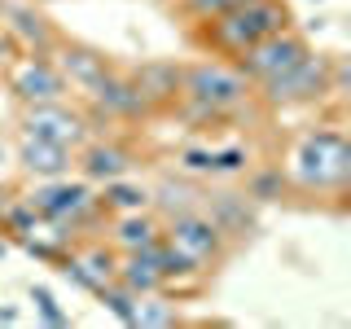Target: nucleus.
<instances>
[{
	"mask_svg": "<svg viewBox=\"0 0 351 329\" xmlns=\"http://www.w3.org/2000/svg\"><path fill=\"white\" fill-rule=\"evenodd\" d=\"M285 184L307 197H343L351 184V141L338 123H312L285 154Z\"/></svg>",
	"mask_w": 351,
	"mask_h": 329,
	"instance_id": "nucleus-1",
	"label": "nucleus"
},
{
	"mask_svg": "<svg viewBox=\"0 0 351 329\" xmlns=\"http://www.w3.org/2000/svg\"><path fill=\"white\" fill-rule=\"evenodd\" d=\"M162 237V219L149 211H123V215H110V228H106V241L119 250V255H132V250H145Z\"/></svg>",
	"mask_w": 351,
	"mask_h": 329,
	"instance_id": "nucleus-17",
	"label": "nucleus"
},
{
	"mask_svg": "<svg viewBox=\"0 0 351 329\" xmlns=\"http://www.w3.org/2000/svg\"><path fill=\"white\" fill-rule=\"evenodd\" d=\"M49 58H53V66L62 71L66 88H75L80 97H84V93H88V88H93L97 80H101L110 66H114V62H110V53H101L97 44L66 40V36H62L58 44H53V53H49Z\"/></svg>",
	"mask_w": 351,
	"mask_h": 329,
	"instance_id": "nucleus-13",
	"label": "nucleus"
},
{
	"mask_svg": "<svg viewBox=\"0 0 351 329\" xmlns=\"http://www.w3.org/2000/svg\"><path fill=\"white\" fill-rule=\"evenodd\" d=\"M97 202L106 206V215L145 211V206H149V189H145V184H136V180H128V175H119V180H106V184H101Z\"/></svg>",
	"mask_w": 351,
	"mask_h": 329,
	"instance_id": "nucleus-19",
	"label": "nucleus"
},
{
	"mask_svg": "<svg viewBox=\"0 0 351 329\" xmlns=\"http://www.w3.org/2000/svg\"><path fill=\"white\" fill-rule=\"evenodd\" d=\"M84 101H88L84 114H88V123H93V127H97V123H141V119H154L149 106L141 101L132 75L119 71V66H110L101 80L88 88Z\"/></svg>",
	"mask_w": 351,
	"mask_h": 329,
	"instance_id": "nucleus-6",
	"label": "nucleus"
},
{
	"mask_svg": "<svg viewBox=\"0 0 351 329\" xmlns=\"http://www.w3.org/2000/svg\"><path fill=\"white\" fill-rule=\"evenodd\" d=\"M202 202V189L189 180H162L158 189H149V206H158V219H171L180 211H193Z\"/></svg>",
	"mask_w": 351,
	"mask_h": 329,
	"instance_id": "nucleus-20",
	"label": "nucleus"
},
{
	"mask_svg": "<svg viewBox=\"0 0 351 329\" xmlns=\"http://www.w3.org/2000/svg\"><path fill=\"white\" fill-rule=\"evenodd\" d=\"M329 66L334 53H316L307 49L294 66L277 71L272 80L255 84V101L263 110H294V106H321L329 97Z\"/></svg>",
	"mask_w": 351,
	"mask_h": 329,
	"instance_id": "nucleus-4",
	"label": "nucleus"
},
{
	"mask_svg": "<svg viewBox=\"0 0 351 329\" xmlns=\"http://www.w3.org/2000/svg\"><path fill=\"white\" fill-rule=\"evenodd\" d=\"M246 167H250V149H241V145L215 149V175H241Z\"/></svg>",
	"mask_w": 351,
	"mask_h": 329,
	"instance_id": "nucleus-27",
	"label": "nucleus"
},
{
	"mask_svg": "<svg viewBox=\"0 0 351 329\" xmlns=\"http://www.w3.org/2000/svg\"><path fill=\"white\" fill-rule=\"evenodd\" d=\"M0 171H5V149H0Z\"/></svg>",
	"mask_w": 351,
	"mask_h": 329,
	"instance_id": "nucleus-31",
	"label": "nucleus"
},
{
	"mask_svg": "<svg viewBox=\"0 0 351 329\" xmlns=\"http://www.w3.org/2000/svg\"><path fill=\"white\" fill-rule=\"evenodd\" d=\"M27 202L40 211V219H66V224L75 228V219L97 202V193H93V184H88V180L53 175V180H36V189L27 193Z\"/></svg>",
	"mask_w": 351,
	"mask_h": 329,
	"instance_id": "nucleus-10",
	"label": "nucleus"
},
{
	"mask_svg": "<svg viewBox=\"0 0 351 329\" xmlns=\"http://www.w3.org/2000/svg\"><path fill=\"white\" fill-rule=\"evenodd\" d=\"M18 167L27 171V175H36V180L71 175V167H75V149L53 145V141H44V136H27V132H18Z\"/></svg>",
	"mask_w": 351,
	"mask_h": 329,
	"instance_id": "nucleus-16",
	"label": "nucleus"
},
{
	"mask_svg": "<svg viewBox=\"0 0 351 329\" xmlns=\"http://www.w3.org/2000/svg\"><path fill=\"white\" fill-rule=\"evenodd\" d=\"M180 93L193 97V101L219 110V114L233 123L237 114H246L250 101H255V88L250 80L237 71L228 58H197V62H184L180 71Z\"/></svg>",
	"mask_w": 351,
	"mask_h": 329,
	"instance_id": "nucleus-3",
	"label": "nucleus"
},
{
	"mask_svg": "<svg viewBox=\"0 0 351 329\" xmlns=\"http://www.w3.org/2000/svg\"><path fill=\"white\" fill-rule=\"evenodd\" d=\"M18 53H22V49H18V40H14V36H9V31H5V27H0V71H5V66H9V62H14V58H18Z\"/></svg>",
	"mask_w": 351,
	"mask_h": 329,
	"instance_id": "nucleus-29",
	"label": "nucleus"
},
{
	"mask_svg": "<svg viewBox=\"0 0 351 329\" xmlns=\"http://www.w3.org/2000/svg\"><path fill=\"white\" fill-rule=\"evenodd\" d=\"M307 49H312V44H307V36L299 27H281V31H272V36H263L259 44H250L241 58H233V66L250 80V88H255L263 80H272L277 71H285V66H294Z\"/></svg>",
	"mask_w": 351,
	"mask_h": 329,
	"instance_id": "nucleus-8",
	"label": "nucleus"
},
{
	"mask_svg": "<svg viewBox=\"0 0 351 329\" xmlns=\"http://www.w3.org/2000/svg\"><path fill=\"white\" fill-rule=\"evenodd\" d=\"M18 132L27 136H44L53 145H66V149H80L88 136H93V123L80 106H66L62 101H36V106H22L18 114Z\"/></svg>",
	"mask_w": 351,
	"mask_h": 329,
	"instance_id": "nucleus-7",
	"label": "nucleus"
},
{
	"mask_svg": "<svg viewBox=\"0 0 351 329\" xmlns=\"http://www.w3.org/2000/svg\"><path fill=\"white\" fill-rule=\"evenodd\" d=\"M31 299H36V307H40V316L49 325H71V316L58 307V299H53V290H44V285H31Z\"/></svg>",
	"mask_w": 351,
	"mask_h": 329,
	"instance_id": "nucleus-28",
	"label": "nucleus"
},
{
	"mask_svg": "<svg viewBox=\"0 0 351 329\" xmlns=\"http://www.w3.org/2000/svg\"><path fill=\"white\" fill-rule=\"evenodd\" d=\"M0 27L18 40L22 53H53V44L62 40L36 0H0Z\"/></svg>",
	"mask_w": 351,
	"mask_h": 329,
	"instance_id": "nucleus-12",
	"label": "nucleus"
},
{
	"mask_svg": "<svg viewBox=\"0 0 351 329\" xmlns=\"http://www.w3.org/2000/svg\"><path fill=\"white\" fill-rule=\"evenodd\" d=\"M40 211L27 202V197H9V202H0V228L5 233H14L18 241L22 237H31V233H40Z\"/></svg>",
	"mask_w": 351,
	"mask_h": 329,
	"instance_id": "nucleus-22",
	"label": "nucleus"
},
{
	"mask_svg": "<svg viewBox=\"0 0 351 329\" xmlns=\"http://www.w3.org/2000/svg\"><path fill=\"white\" fill-rule=\"evenodd\" d=\"M136 325L141 329L180 325V307H176L171 294H145V299H136Z\"/></svg>",
	"mask_w": 351,
	"mask_h": 329,
	"instance_id": "nucleus-23",
	"label": "nucleus"
},
{
	"mask_svg": "<svg viewBox=\"0 0 351 329\" xmlns=\"http://www.w3.org/2000/svg\"><path fill=\"white\" fill-rule=\"evenodd\" d=\"M0 259H5V241H0Z\"/></svg>",
	"mask_w": 351,
	"mask_h": 329,
	"instance_id": "nucleus-32",
	"label": "nucleus"
},
{
	"mask_svg": "<svg viewBox=\"0 0 351 329\" xmlns=\"http://www.w3.org/2000/svg\"><path fill=\"white\" fill-rule=\"evenodd\" d=\"M241 175H246V197H250V202H281V193L290 189L281 162H268V167H255V171L246 167Z\"/></svg>",
	"mask_w": 351,
	"mask_h": 329,
	"instance_id": "nucleus-21",
	"label": "nucleus"
},
{
	"mask_svg": "<svg viewBox=\"0 0 351 329\" xmlns=\"http://www.w3.org/2000/svg\"><path fill=\"white\" fill-rule=\"evenodd\" d=\"M0 321H5V325H14V321H18V307H0Z\"/></svg>",
	"mask_w": 351,
	"mask_h": 329,
	"instance_id": "nucleus-30",
	"label": "nucleus"
},
{
	"mask_svg": "<svg viewBox=\"0 0 351 329\" xmlns=\"http://www.w3.org/2000/svg\"><path fill=\"white\" fill-rule=\"evenodd\" d=\"M162 237L171 241L176 250H184V255L193 259V268H202L206 277L224 263L228 255H233V246L224 241V233L206 219L202 211H180V215H171V219H162Z\"/></svg>",
	"mask_w": 351,
	"mask_h": 329,
	"instance_id": "nucleus-5",
	"label": "nucleus"
},
{
	"mask_svg": "<svg viewBox=\"0 0 351 329\" xmlns=\"http://www.w3.org/2000/svg\"><path fill=\"white\" fill-rule=\"evenodd\" d=\"M281 27H294V9L290 0H241L228 14H219L211 22H197V44L211 58H241L250 44H259L263 36Z\"/></svg>",
	"mask_w": 351,
	"mask_h": 329,
	"instance_id": "nucleus-2",
	"label": "nucleus"
},
{
	"mask_svg": "<svg viewBox=\"0 0 351 329\" xmlns=\"http://www.w3.org/2000/svg\"><path fill=\"white\" fill-rule=\"evenodd\" d=\"M197 211H202V215L219 228V233H224L228 246H237V241L255 237V228H259L255 202H250L246 193H237V189H211V193H202Z\"/></svg>",
	"mask_w": 351,
	"mask_h": 329,
	"instance_id": "nucleus-11",
	"label": "nucleus"
},
{
	"mask_svg": "<svg viewBox=\"0 0 351 329\" xmlns=\"http://www.w3.org/2000/svg\"><path fill=\"white\" fill-rule=\"evenodd\" d=\"M97 299L106 303V312H110V316H119L123 325H136V294H132V290H123L119 281L101 285V290H97Z\"/></svg>",
	"mask_w": 351,
	"mask_h": 329,
	"instance_id": "nucleus-24",
	"label": "nucleus"
},
{
	"mask_svg": "<svg viewBox=\"0 0 351 329\" xmlns=\"http://www.w3.org/2000/svg\"><path fill=\"white\" fill-rule=\"evenodd\" d=\"M180 71H184V62H171V58H145L141 66L128 71L141 101L149 106V114H162V110L176 106V97H180Z\"/></svg>",
	"mask_w": 351,
	"mask_h": 329,
	"instance_id": "nucleus-14",
	"label": "nucleus"
},
{
	"mask_svg": "<svg viewBox=\"0 0 351 329\" xmlns=\"http://www.w3.org/2000/svg\"><path fill=\"white\" fill-rule=\"evenodd\" d=\"M180 167L189 175H215V149H202V145L180 149Z\"/></svg>",
	"mask_w": 351,
	"mask_h": 329,
	"instance_id": "nucleus-26",
	"label": "nucleus"
},
{
	"mask_svg": "<svg viewBox=\"0 0 351 329\" xmlns=\"http://www.w3.org/2000/svg\"><path fill=\"white\" fill-rule=\"evenodd\" d=\"M123 290H132L136 299H145V294H162V277L158 268H154L149 250H132V255H119V277H114Z\"/></svg>",
	"mask_w": 351,
	"mask_h": 329,
	"instance_id": "nucleus-18",
	"label": "nucleus"
},
{
	"mask_svg": "<svg viewBox=\"0 0 351 329\" xmlns=\"http://www.w3.org/2000/svg\"><path fill=\"white\" fill-rule=\"evenodd\" d=\"M233 5H241V0H176V14L197 27V22H211L219 14H228Z\"/></svg>",
	"mask_w": 351,
	"mask_h": 329,
	"instance_id": "nucleus-25",
	"label": "nucleus"
},
{
	"mask_svg": "<svg viewBox=\"0 0 351 329\" xmlns=\"http://www.w3.org/2000/svg\"><path fill=\"white\" fill-rule=\"evenodd\" d=\"M36 5H53V0H36Z\"/></svg>",
	"mask_w": 351,
	"mask_h": 329,
	"instance_id": "nucleus-33",
	"label": "nucleus"
},
{
	"mask_svg": "<svg viewBox=\"0 0 351 329\" xmlns=\"http://www.w3.org/2000/svg\"><path fill=\"white\" fill-rule=\"evenodd\" d=\"M75 167L88 184H106V180H119V175H128L136 167V154L128 145H119L114 136H88L80 149H75Z\"/></svg>",
	"mask_w": 351,
	"mask_h": 329,
	"instance_id": "nucleus-15",
	"label": "nucleus"
},
{
	"mask_svg": "<svg viewBox=\"0 0 351 329\" xmlns=\"http://www.w3.org/2000/svg\"><path fill=\"white\" fill-rule=\"evenodd\" d=\"M5 80H9V93L18 97V106L62 101V97L71 93L49 53H18V58L5 66Z\"/></svg>",
	"mask_w": 351,
	"mask_h": 329,
	"instance_id": "nucleus-9",
	"label": "nucleus"
}]
</instances>
